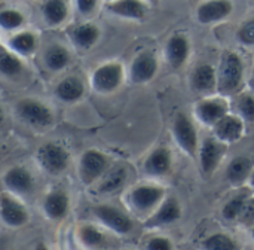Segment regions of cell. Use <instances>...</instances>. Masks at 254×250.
<instances>
[{"instance_id": "cell-1", "label": "cell", "mask_w": 254, "mask_h": 250, "mask_svg": "<svg viewBox=\"0 0 254 250\" xmlns=\"http://www.w3.org/2000/svg\"><path fill=\"white\" fill-rule=\"evenodd\" d=\"M219 91L222 94H234L243 83L244 78V63L241 57L235 52H225L222 55V63L219 69Z\"/></svg>"}, {"instance_id": "cell-2", "label": "cell", "mask_w": 254, "mask_h": 250, "mask_svg": "<svg viewBox=\"0 0 254 250\" xmlns=\"http://www.w3.org/2000/svg\"><path fill=\"white\" fill-rule=\"evenodd\" d=\"M37 160L45 171H48L49 174H60L68 167L70 155L64 146L49 142L39 148Z\"/></svg>"}, {"instance_id": "cell-3", "label": "cell", "mask_w": 254, "mask_h": 250, "mask_svg": "<svg viewBox=\"0 0 254 250\" xmlns=\"http://www.w3.org/2000/svg\"><path fill=\"white\" fill-rule=\"evenodd\" d=\"M16 113L24 122L33 127H40V128L48 127L54 121V115L51 109L42 101H37L33 98L19 100L16 104Z\"/></svg>"}, {"instance_id": "cell-4", "label": "cell", "mask_w": 254, "mask_h": 250, "mask_svg": "<svg viewBox=\"0 0 254 250\" xmlns=\"http://www.w3.org/2000/svg\"><path fill=\"white\" fill-rule=\"evenodd\" d=\"M124 79V67L119 63H106L97 67L92 73L91 82L95 91L107 94L118 89Z\"/></svg>"}, {"instance_id": "cell-5", "label": "cell", "mask_w": 254, "mask_h": 250, "mask_svg": "<svg viewBox=\"0 0 254 250\" xmlns=\"http://www.w3.org/2000/svg\"><path fill=\"white\" fill-rule=\"evenodd\" d=\"M107 157L97 151V149H88L82 154L79 161V176L83 183H92L97 179H100L107 171Z\"/></svg>"}, {"instance_id": "cell-6", "label": "cell", "mask_w": 254, "mask_h": 250, "mask_svg": "<svg viewBox=\"0 0 254 250\" xmlns=\"http://www.w3.org/2000/svg\"><path fill=\"white\" fill-rule=\"evenodd\" d=\"M173 134L176 142L180 145V148L190 157L196 155L198 151V133L193 125V122L189 119L188 115L179 113L173 124Z\"/></svg>"}, {"instance_id": "cell-7", "label": "cell", "mask_w": 254, "mask_h": 250, "mask_svg": "<svg viewBox=\"0 0 254 250\" xmlns=\"http://www.w3.org/2000/svg\"><path fill=\"white\" fill-rule=\"evenodd\" d=\"M92 212L104 227L110 228L116 234L125 236V234L131 233V230H132V222L128 218V215L113 206L101 204V206L94 207Z\"/></svg>"}, {"instance_id": "cell-8", "label": "cell", "mask_w": 254, "mask_h": 250, "mask_svg": "<svg viewBox=\"0 0 254 250\" xmlns=\"http://www.w3.org/2000/svg\"><path fill=\"white\" fill-rule=\"evenodd\" d=\"M234 12L231 0H207L196 9V19L201 24H214L226 19Z\"/></svg>"}, {"instance_id": "cell-9", "label": "cell", "mask_w": 254, "mask_h": 250, "mask_svg": "<svg viewBox=\"0 0 254 250\" xmlns=\"http://www.w3.org/2000/svg\"><path fill=\"white\" fill-rule=\"evenodd\" d=\"M164 198V189L153 185H141L129 194L131 206L138 212H147L158 206Z\"/></svg>"}, {"instance_id": "cell-10", "label": "cell", "mask_w": 254, "mask_h": 250, "mask_svg": "<svg viewBox=\"0 0 254 250\" xmlns=\"http://www.w3.org/2000/svg\"><path fill=\"white\" fill-rule=\"evenodd\" d=\"M223 143V142H222ZM217 139H205L202 143V148L199 151V164L201 171L205 176H211L216 168L219 167L222 157L225 154V146Z\"/></svg>"}, {"instance_id": "cell-11", "label": "cell", "mask_w": 254, "mask_h": 250, "mask_svg": "<svg viewBox=\"0 0 254 250\" xmlns=\"http://www.w3.org/2000/svg\"><path fill=\"white\" fill-rule=\"evenodd\" d=\"M195 113L202 124L214 127L225 115H228V103L222 98H205L196 104Z\"/></svg>"}, {"instance_id": "cell-12", "label": "cell", "mask_w": 254, "mask_h": 250, "mask_svg": "<svg viewBox=\"0 0 254 250\" xmlns=\"http://www.w3.org/2000/svg\"><path fill=\"white\" fill-rule=\"evenodd\" d=\"M158 72V60L152 52L138 54L131 64V79L134 83H144L155 78Z\"/></svg>"}, {"instance_id": "cell-13", "label": "cell", "mask_w": 254, "mask_h": 250, "mask_svg": "<svg viewBox=\"0 0 254 250\" xmlns=\"http://www.w3.org/2000/svg\"><path fill=\"white\" fill-rule=\"evenodd\" d=\"M3 183L13 194H30L34 188V179L25 167H12L3 176Z\"/></svg>"}, {"instance_id": "cell-14", "label": "cell", "mask_w": 254, "mask_h": 250, "mask_svg": "<svg viewBox=\"0 0 254 250\" xmlns=\"http://www.w3.org/2000/svg\"><path fill=\"white\" fill-rule=\"evenodd\" d=\"M173 166V155L168 148L159 146L155 151L149 154V157L144 161V170L147 174L153 177L165 176Z\"/></svg>"}, {"instance_id": "cell-15", "label": "cell", "mask_w": 254, "mask_h": 250, "mask_svg": "<svg viewBox=\"0 0 254 250\" xmlns=\"http://www.w3.org/2000/svg\"><path fill=\"white\" fill-rule=\"evenodd\" d=\"M216 137L223 143H234L238 142L244 134V124L238 116L225 115L216 125H214Z\"/></svg>"}, {"instance_id": "cell-16", "label": "cell", "mask_w": 254, "mask_h": 250, "mask_svg": "<svg viewBox=\"0 0 254 250\" xmlns=\"http://www.w3.org/2000/svg\"><path fill=\"white\" fill-rule=\"evenodd\" d=\"M0 210H1V219L6 225L12 228H19L27 224L28 213L27 210L15 200H12L9 195L3 194L0 200Z\"/></svg>"}, {"instance_id": "cell-17", "label": "cell", "mask_w": 254, "mask_h": 250, "mask_svg": "<svg viewBox=\"0 0 254 250\" xmlns=\"http://www.w3.org/2000/svg\"><path fill=\"white\" fill-rule=\"evenodd\" d=\"M190 52V43L186 36L183 34H174L170 37L165 46V55L168 63L174 69H180L189 57Z\"/></svg>"}, {"instance_id": "cell-18", "label": "cell", "mask_w": 254, "mask_h": 250, "mask_svg": "<svg viewBox=\"0 0 254 250\" xmlns=\"http://www.w3.org/2000/svg\"><path fill=\"white\" fill-rule=\"evenodd\" d=\"M68 207H70V198L61 189L52 191L51 194L46 195L43 201V212L52 221L64 219L68 213Z\"/></svg>"}, {"instance_id": "cell-19", "label": "cell", "mask_w": 254, "mask_h": 250, "mask_svg": "<svg viewBox=\"0 0 254 250\" xmlns=\"http://www.w3.org/2000/svg\"><path fill=\"white\" fill-rule=\"evenodd\" d=\"M107 10L127 19L141 21L146 18V6L141 0H113L107 3Z\"/></svg>"}, {"instance_id": "cell-20", "label": "cell", "mask_w": 254, "mask_h": 250, "mask_svg": "<svg viewBox=\"0 0 254 250\" xmlns=\"http://www.w3.org/2000/svg\"><path fill=\"white\" fill-rule=\"evenodd\" d=\"M219 85V75L211 64H199L192 75V86L198 92H213Z\"/></svg>"}, {"instance_id": "cell-21", "label": "cell", "mask_w": 254, "mask_h": 250, "mask_svg": "<svg viewBox=\"0 0 254 250\" xmlns=\"http://www.w3.org/2000/svg\"><path fill=\"white\" fill-rule=\"evenodd\" d=\"M182 216V207L180 203L170 197L167 198L158 209V212L147 221V227H161V225H170L179 221Z\"/></svg>"}, {"instance_id": "cell-22", "label": "cell", "mask_w": 254, "mask_h": 250, "mask_svg": "<svg viewBox=\"0 0 254 250\" xmlns=\"http://www.w3.org/2000/svg\"><path fill=\"white\" fill-rule=\"evenodd\" d=\"M85 94L83 82L76 76H67L60 81L55 86V95L65 103H74L80 100Z\"/></svg>"}, {"instance_id": "cell-23", "label": "cell", "mask_w": 254, "mask_h": 250, "mask_svg": "<svg viewBox=\"0 0 254 250\" xmlns=\"http://www.w3.org/2000/svg\"><path fill=\"white\" fill-rule=\"evenodd\" d=\"M70 36H71L73 43L77 48L86 51V49H91L98 42V39H100V28L97 25L91 24V22H83V24L76 25L71 30Z\"/></svg>"}, {"instance_id": "cell-24", "label": "cell", "mask_w": 254, "mask_h": 250, "mask_svg": "<svg viewBox=\"0 0 254 250\" xmlns=\"http://www.w3.org/2000/svg\"><path fill=\"white\" fill-rule=\"evenodd\" d=\"M42 15L46 24L60 25L68 16V4L65 0H46L42 6Z\"/></svg>"}, {"instance_id": "cell-25", "label": "cell", "mask_w": 254, "mask_h": 250, "mask_svg": "<svg viewBox=\"0 0 254 250\" xmlns=\"http://www.w3.org/2000/svg\"><path fill=\"white\" fill-rule=\"evenodd\" d=\"M45 66L52 70V72H60L64 70L68 64H70V52L67 48L61 46V45H52L46 49L45 55Z\"/></svg>"}, {"instance_id": "cell-26", "label": "cell", "mask_w": 254, "mask_h": 250, "mask_svg": "<svg viewBox=\"0 0 254 250\" xmlns=\"http://www.w3.org/2000/svg\"><path fill=\"white\" fill-rule=\"evenodd\" d=\"M252 171V161L247 157H237L229 163L226 168V177L232 183H240L246 180Z\"/></svg>"}, {"instance_id": "cell-27", "label": "cell", "mask_w": 254, "mask_h": 250, "mask_svg": "<svg viewBox=\"0 0 254 250\" xmlns=\"http://www.w3.org/2000/svg\"><path fill=\"white\" fill-rule=\"evenodd\" d=\"M9 46L16 54L28 55L36 49L37 37L31 31H21V33H16L15 36H12V39L9 40Z\"/></svg>"}, {"instance_id": "cell-28", "label": "cell", "mask_w": 254, "mask_h": 250, "mask_svg": "<svg viewBox=\"0 0 254 250\" xmlns=\"http://www.w3.org/2000/svg\"><path fill=\"white\" fill-rule=\"evenodd\" d=\"M128 177V171L125 167H116L112 171L107 173V176L104 177V180L100 185V192H116L118 189H121Z\"/></svg>"}, {"instance_id": "cell-29", "label": "cell", "mask_w": 254, "mask_h": 250, "mask_svg": "<svg viewBox=\"0 0 254 250\" xmlns=\"http://www.w3.org/2000/svg\"><path fill=\"white\" fill-rule=\"evenodd\" d=\"M0 72L6 78H15L22 72V63L21 60L7 49L1 48L0 54Z\"/></svg>"}, {"instance_id": "cell-30", "label": "cell", "mask_w": 254, "mask_h": 250, "mask_svg": "<svg viewBox=\"0 0 254 250\" xmlns=\"http://www.w3.org/2000/svg\"><path fill=\"white\" fill-rule=\"evenodd\" d=\"M247 204H249V201H247L246 195H243V194L241 195H235L222 209V216L226 221H235L238 216H241L246 212Z\"/></svg>"}, {"instance_id": "cell-31", "label": "cell", "mask_w": 254, "mask_h": 250, "mask_svg": "<svg viewBox=\"0 0 254 250\" xmlns=\"http://www.w3.org/2000/svg\"><path fill=\"white\" fill-rule=\"evenodd\" d=\"M24 22H25L24 15L16 9L7 7V9H3L0 12V25L3 30H16Z\"/></svg>"}, {"instance_id": "cell-32", "label": "cell", "mask_w": 254, "mask_h": 250, "mask_svg": "<svg viewBox=\"0 0 254 250\" xmlns=\"http://www.w3.org/2000/svg\"><path fill=\"white\" fill-rule=\"evenodd\" d=\"M204 248L210 250H235L238 248V245L235 243V240L226 234H214L210 236L205 242H204Z\"/></svg>"}, {"instance_id": "cell-33", "label": "cell", "mask_w": 254, "mask_h": 250, "mask_svg": "<svg viewBox=\"0 0 254 250\" xmlns=\"http://www.w3.org/2000/svg\"><path fill=\"white\" fill-rule=\"evenodd\" d=\"M80 240L89 248H97L104 243V236L95 227L86 225V227H82L80 230Z\"/></svg>"}, {"instance_id": "cell-34", "label": "cell", "mask_w": 254, "mask_h": 250, "mask_svg": "<svg viewBox=\"0 0 254 250\" xmlns=\"http://www.w3.org/2000/svg\"><path fill=\"white\" fill-rule=\"evenodd\" d=\"M237 39L247 46H254V18L243 22L237 31Z\"/></svg>"}, {"instance_id": "cell-35", "label": "cell", "mask_w": 254, "mask_h": 250, "mask_svg": "<svg viewBox=\"0 0 254 250\" xmlns=\"http://www.w3.org/2000/svg\"><path fill=\"white\" fill-rule=\"evenodd\" d=\"M240 112L244 119L254 122V97L253 95H243L238 103Z\"/></svg>"}, {"instance_id": "cell-36", "label": "cell", "mask_w": 254, "mask_h": 250, "mask_svg": "<svg viewBox=\"0 0 254 250\" xmlns=\"http://www.w3.org/2000/svg\"><path fill=\"white\" fill-rule=\"evenodd\" d=\"M146 248L150 250H171L173 245L167 237H153L152 240H149Z\"/></svg>"}, {"instance_id": "cell-37", "label": "cell", "mask_w": 254, "mask_h": 250, "mask_svg": "<svg viewBox=\"0 0 254 250\" xmlns=\"http://www.w3.org/2000/svg\"><path fill=\"white\" fill-rule=\"evenodd\" d=\"M98 0H76V7L82 15H89L97 9Z\"/></svg>"}, {"instance_id": "cell-38", "label": "cell", "mask_w": 254, "mask_h": 250, "mask_svg": "<svg viewBox=\"0 0 254 250\" xmlns=\"http://www.w3.org/2000/svg\"><path fill=\"white\" fill-rule=\"evenodd\" d=\"M250 180H252V183H253V186H254V168H253V171H252V174H250Z\"/></svg>"}, {"instance_id": "cell-39", "label": "cell", "mask_w": 254, "mask_h": 250, "mask_svg": "<svg viewBox=\"0 0 254 250\" xmlns=\"http://www.w3.org/2000/svg\"><path fill=\"white\" fill-rule=\"evenodd\" d=\"M250 83H252V86L254 88V73H253V78H252V82H250Z\"/></svg>"}, {"instance_id": "cell-40", "label": "cell", "mask_w": 254, "mask_h": 250, "mask_svg": "<svg viewBox=\"0 0 254 250\" xmlns=\"http://www.w3.org/2000/svg\"><path fill=\"white\" fill-rule=\"evenodd\" d=\"M104 1H106V3H109V1H113V0H104Z\"/></svg>"}, {"instance_id": "cell-41", "label": "cell", "mask_w": 254, "mask_h": 250, "mask_svg": "<svg viewBox=\"0 0 254 250\" xmlns=\"http://www.w3.org/2000/svg\"><path fill=\"white\" fill-rule=\"evenodd\" d=\"M147 1H152V3H155V1H156V0H147Z\"/></svg>"}, {"instance_id": "cell-42", "label": "cell", "mask_w": 254, "mask_h": 250, "mask_svg": "<svg viewBox=\"0 0 254 250\" xmlns=\"http://www.w3.org/2000/svg\"><path fill=\"white\" fill-rule=\"evenodd\" d=\"M252 234H253V239H254V228H253V231H252Z\"/></svg>"}]
</instances>
